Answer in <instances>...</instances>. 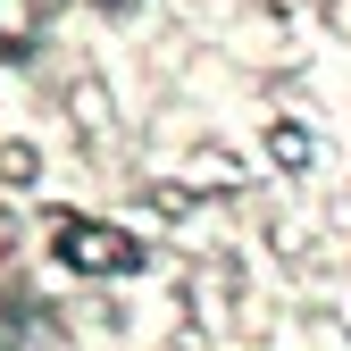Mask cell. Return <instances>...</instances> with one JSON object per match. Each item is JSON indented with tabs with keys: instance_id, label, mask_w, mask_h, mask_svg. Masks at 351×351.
Segmentation results:
<instances>
[{
	"instance_id": "3957f363",
	"label": "cell",
	"mask_w": 351,
	"mask_h": 351,
	"mask_svg": "<svg viewBox=\"0 0 351 351\" xmlns=\"http://www.w3.org/2000/svg\"><path fill=\"white\" fill-rule=\"evenodd\" d=\"M42 184V151L34 143H0V193H34Z\"/></svg>"
},
{
	"instance_id": "7a4b0ae2",
	"label": "cell",
	"mask_w": 351,
	"mask_h": 351,
	"mask_svg": "<svg viewBox=\"0 0 351 351\" xmlns=\"http://www.w3.org/2000/svg\"><path fill=\"white\" fill-rule=\"evenodd\" d=\"M268 159H276L285 176H301V167L318 159V134H310L301 117H276V125H268Z\"/></svg>"
},
{
	"instance_id": "6da1fadb",
	"label": "cell",
	"mask_w": 351,
	"mask_h": 351,
	"mask_svg": "<svg viewBox=\"0 0 351 351\" xmlns=\"http://www.w3.org/2000/svg\"><path fill=\"white\" fill-rule=\"evenodd\" d=\"M51 259L67 276H125L143 268V234L117 217H51Z\"/></svg>"
},
{
	"instance_id": "277c9868",
	"label": "cell",
	"mask_w": 351,
	"mask_h": 351,
	"mask_svg": "<svg viewBox=\"0 0 351 351\" xmlns=\"http://www.w3.org/2000/svg\"><path fill=\"white\" fill-rule=\"evenodd\" d=\"M0 34H34V0H0Z\"/></svg>"
}]
</instances>
